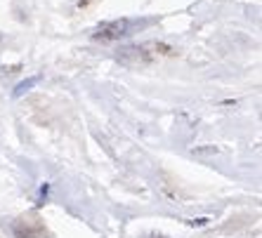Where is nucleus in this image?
<instances>
[{
  "instance_id": "obj_1",
  "label": "nucleus",
  "mask_w": 262,
  "mask_h": 238,
  "mask_svg": "<svg viewBox=\"0 0 262 238\" xmlns=\"http://www.w3.org/2000/svg\"><path fill=\"white\" fill-rule=\"evenodd\" d=\"M146 21H135V19H114V21H104L97 29L92 31V38L95 40H104V43H111V40H121V38L133 36L137 29H142Z\"/></svg>"
},
{
  "instance_id": "obj_2",
  "label": "nucleus",
  "mask_w": 262,
  "mask_h": 238,
  "mask_svg": "<svg viewBox=\"0 0 262 238\" xmlns=\"http://www.w3.org/2000/svg\"><path fill=\"white\" fill-rule=\"evenodd\" d=\"M116 59L128 68H140V66H146V64L151 61V55H149L146 47H142V45H128V47L118 50Z\"/></svg>"
},
{
  "instance_id": "obj_3",
  "label": "nucleus",
  "mask_w": 262,
  "mask_h": 238,
  "mask_svg": "<svg viewBox=\"0 0 262 238\" xmlns=\"http://www.w3.org/2000/svg\"><path fill=\"white\" fill-rule=\"evenodd\" d=\"M48 231L40 224V220H31V217H21L14 222V238H45Z\"/></svg>"
},
{
  "instance_id": "obj_4",
  "label": "nucleus",
  "mask_w": 262,
  "mask_h": 238,
  "mask_svg": "<svg viewBox=\"0 0 262 238\" xmlns=\"http://www.w3.org/2000/svg\"><path fill=\"white\" fill-rule=\"evenodd\" d=\"M38 83H40V76H29L26 80H21V83H17V85H14L12 97H14V99H19L21 94H26V92L31 90V87H36Z\"/></svg>"
}]
</instances>
